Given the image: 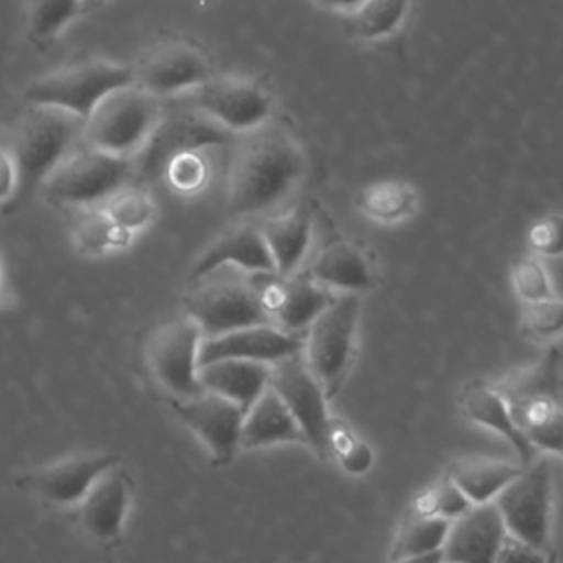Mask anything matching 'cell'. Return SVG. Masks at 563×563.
I'll return each mask as SVG.
<instances>
[{"instance_id":"32","label":"cell","mask_w":563,"mask_h":563,"mask_svg":"<svg viewBox=\"0 0 563 563\" xmlns=\"http://www.w3.org/2000/svg\"><path fill=\"white\" fill-rule=\"evenodd\" d=\"M325 457L339 462L350 475H363L374 462V453L367 442L356 438L352 427L341 418H328L325 424Z\"/></svg>"},{"instance_id":"11","label":"cell","mask_w":563,"mask_h":563,"mask_svg":"<svg viewBox=\"0 0 563 563\" xmlns=\"http://www.w3.org/2000/svg\"><path fill=\"white\" fill-rule=\"evenodd\" d=\"M132 70L134 84L158 99L189 92L213 77V66L207 53L191 42L174 37L152 44Z\"/></svg>"},{"instance_id":"18","label":"cell","mask_w":563,"mask_h":563,"mask_svg":"<svg viewBox=\"0 0 563 563\" xmlns=\"http://www.w3.org/2000/svg\"><path fill=\"white\" fill-rule=\"evenodd\" d=\"M303 350V334H290L273 323L246 325L216 336H202L198 350V367L220 358H246L260 363H277Z\"/></svg>"},{"instance_id":"29","label":"cell","mask_w":563,"mask_h":563,"mask_svg":"<svg viewBox=\"0 0 563 563\" xmlns=\"http://www.w3.org/2000/svg\"><path fill=\"white\" fill-rule=\"evenodd\" d=\"M517 427L532 446L563 455V407L554 400L537 398L508 405Z\"/></svg>"},{"instance_id":"13","label":"cell","mask_w":563,"mask_h":563,"mask_svg":"<svg viewBox=\"0 0 563 563\" xmlns=\"http://www.w3.org/2000/svg\"><path fill=\"white\" fill-rule=\"evenodd\" d=\"M178 420L205 444L213 466H227L240 451L244 409L233 400L202 391L191 398H169Z\"/></svg>"},{"instance_id":"9","label":"cell","mask_w":563,"mask_h":563,"mask_svg":"<svg viewBox=\"0 0 563 563\" xmlns=\"http://www.w3.org/2000/svg\"><path fill=\"white\" fill-rule=\"evenodd\" d=\"M202 332L189 314L163 321L145 341V365L152 378L172 398H191L202 394L198 380V350Z\"/></svg>"},{"instance_id":"46","label":"cell","mask_w":563,"mask_h":563,"mask_svg":"<svg viewBox=\"0 0 563 563\" xmlns=\"http://www.w3.org/2000/svg\"><path fill=\"white\" fill-rule=\"evenodd\" d=\"M95 2H99V0H81V4H95Z\"/></svg>"},{"instance_id":"24","label":"cell","mask_w":563,"mask_h":563,"mask_svg":"<svg viewBox=\"0 0 563 563\" xmlns=\"http://www.w3.org/2000/svg\"><path fill=\"white\" fill-rule=\"evenodd\" d=\"M260 229L275 262V273L295 275L308 253L312 238L310 209L306 205H297L282 216L264 220Z\"/></svg>"},{"instance_id":"7","label":"cell","mask_w":563,"mask_h":563,"mask_svg":"<svg viewBox=\"0 0 563 563\" xmlns=\"http://www.w3.org/2000/svg\"><path fill=\"white\" fill-rule=\"evenodd\" d=\"M134 81L132 66L88 59L37 77L24 92L26 103L55 106L86 119L112 90Z\"/></svg>"},{"instance_id":"44","label":"cell","mask_w":563,"mask_h":563,"mask_svg":"<svg viewBox=\"0 0 563 563\" xmlns=\"http://www.w3.org/2000/svg\"><path fill=\"white\" fill-rule=\"evenodd\" d=\"M314 2H319L321 7H328V9H343V11H347V9L361 7L365 0H314Z\"/></svg>"},{"instance_id":"17","label":"cell","mask_w":563,"mask_h":563,"mask_svg":"<svg viewBox=\"0 0 563 563\" xmlns=\"http://www.w3.org/2000/svg\"><path fill=\"white\" fill-rule=\"evenodd\" d=\"M134 497V477L121 464L108 468L77 504V521L84 532L110 548L121 541L125 517Z\"/></svg>"},{"instance_id":"38","label":"cell","mask_w":563,"mask_h":563,"mask_svg":"<svg viewBox=\"0 0 563 563\" xmlns=\"http://www.w3.org/2000/svg\"><path fill=\"white\" fill-rule=\"evenodd\" d=\"M510 282L517 297L526 301H539L554 297L545 266L537 257H521L510 268Z\"/></svg>"},{"instance_id":"34","label":"cell","mask_w":563,"mask_h":563,"mask_svg":"<svg viewBox=\"0 0 563 563\" xmlns=\"http://www.w3.org/2000/svg\"><path fill=\"white\" fill-rule=\"evenodd\" d=\"M473 504L466 495L453 484V479L444 473V477L435 479L427 488H422L409 504V512L413 517H440L453 521L462 512H466Z\"/></svg>"},{"instance_id":"4","label":"cell","mask_w":563,"mask_h":563,"mask_svg":"<svg viewBox=\"0 0 563 563\" xmlns=\"http://www.w3.org/2000/svg\"><path fill=\"white\" fill-rule=\"evenodd\" d=\"M163 112V99L132 81L108 92L86 117L84 143L114 156L136 158Z\"/></svg>"},{"instance_id":"31","label":"cell","mask_w":563,"mask_h":563,"mask_svg":"<svg viewBox=\"0 0 563 563\" xmlns=\"http://www.w3.org/2000/svg\"><path fill=\"white\" fill-rule=\"evenodd\" d=\"M411 0H365L354 9L347 31L361 40L391 35L405 20Z\"/></svg>"},{"instance_id":"27","label":"cell","mask_w":563,"mask_h":563,"mask_svg":"<svg viewBox=\"0 0 563 563\" xmlns=\"http://www.w3.org/2000/svg\"><path fill=\"white\" fill-rule=\"evenodd\" d=\"M521 464L506 460L464 455L449 462L446 475L466 495L471 504H486L493 501L497 493L521 473Z\"/></svg>"},{"instance_id":"47","label":"cell","mask_w":563,"mask_h":563,"mask_svg":"<svg viewBox=\"0 0 563 563\" xmlns=\"http://www.w3.org/2000/svg\"><path fill=\"white\" fill-rule=\"evenodd\" d=\"M0 277H2V249H0Z\"/></svg>"},{"instance_id":"39","label":"cell","mask_w":563,"mask_h":563,"mask_svg":"<svg viewBox=\"0 0 563 563\" xmlns=\"http://www.w3.org/2000/svg\"><path fill=\"white\" fill-rule=\"evenodd\" d=\"M163 174L167 176L169 185L176 191L194 194V191L205 187V183L209 178V165L200 156V150L198 152H183V154H176L174 158H169Z\"/></svg>"},{"instance_id":"1","label":"cell","mask_w":563,"mask_h":563,"mask_svg":"<svg viewBox=\"0 0 563 563\" xmlns=\"http://www.w3.org/2000/svg\"><path fill=\"white\" fill-rule=\"evenodd\" d=\"M306 167V152L286 125L264 123L246 132L229 172V216L249 218L277 207L299 185Z\"/></svg>"},{"instance_id":"19","label":"cell","mask_w":563,"mask_h":563,"mask_svg":"<svg viewBox=\"0 0 563 563\" xmlns=\"http://www.w3.org/2000/svg\"><path fill=\"white\" fill-rule=\"evenodd\" d=\"M506 537L504 519L493 501L473 504L449 526L442 552L446 563H493Z\"/></svg>"},{"instance_id":"3","label":"cell","mask_w":563,"mask_h":563,"mask_svg":"<svg viewBox=\"0 0 563 563\" xmlns=\"http://www.w3.org/2000/svg\"><path fill=\"white\" fill-rule=\"evenodd\" d=\"M183 306L202 336L271 323L260 299V275L235 266H220L191 282Z\"/></svg>"},{"instance_id":"10","label":"cell","mask_w":563,"mask_h":563,"mask_svg":"<svg viewBox=\"0 0 563 563\" xmlns=\"http://www.w3.org/2000/svg\"><path fill=\"white\" fill-rule=\"evenodd\" d=\"M273 103V90L262 79L211 77L189 90V106L233 134H246L264 125L271 119Z\"/></svg>"},{"instance_id":"6","label":"cell","mask_w":563,"mask_h":563,"mask_svg":"<svg viewBox=\"0 0 563 563\" xmlns=\"http://www.w3.org/2000/svg\"><path fill=\"white\" fill-rule=\"evenodd\" d=\"M358 314V295L345 292L334 297L306 328L301 354L328 400L339 394L347 376Z\"/></svg>"},{"instance_id":"37","label":"cell","mask_w":563,"mask_h":563,"mask_svg":"<svg viewBox=\"0 0 563 563\" xmlns=\"http://www.w3.org/2000/svg\"><path fill=\"white\" fill-rule=\"evenodd\" d=\"M81 0H31L29 29L37 40L55 37L79 11Z\"/></svg>"},{"instance_id":"48","label":"cell","mask_w":563,"mask_h":563,"mask_svg":"<svg viewBox=\"0 0 563 563\" xmlns=\"http://www.w3.org/2000/svg\"><path fill=\"white\" fill-rule=\"evenodd\" d=\"M444 563H446V561H444Z\"/></svg>"},{"instance_id":"45","label":"cell","mask_w":563,"mask_h":563,"mask_svg":"<svg viewBox=\"0 0 563 563\" xmlns=\"http://www.w3.org/2000/svg\"><path fill=\"white\" fill-rule=\"evenodd\" d=\"M556 561H559L556 550H550V552H548V563H556Z\"/></svg>"},{"instance_id":"5","label":"cell","mask_w":563,"mask_h":563,"mask_svg":"<svg viewBox=\"0 0 563 563\" xmlns=\"http://www.w3.org/2000/svg\"><path fill=\"white\" fill-rule=\"evenodd\" d=\"M136 178L134 158L114 156L90 145L75 147L44 178L42 194L64 207H95Z\"/></svg>"},{"instance_id":"20","label":"cell","mask_w":563,"mask_h":563,"mask_svg":"<svg viewBox=\"0 0 563 563\" xmlns=\"http://www.w3.org/2000/svg\"><path fill=\"white\" fill-rule=\"evenodd\" d=\"M220 266H235L246 273L273 275L275 262L264 242L262 229L253 222H240V224L227 229L196 260V264L189 271L187 284L205 277L207 273H211Z\"/></svg>"},{"instance_id":"12","label":"cell","mask_w":563,"mask_h":563,"mask_svg":"<svg viewBox=\"0 0 563 563\" xmlns=\"http://www.w3.org/2000/svg\"><path fill=\"white\" fill-rule=\"evenodd\" d=\"M233 136L227 128L198 112L196 108H180L176 112H163L154 134L134 158L136 176L163 174L169 158L183 152H198L205 147L222 145Z\"/></svg>"},{"instance_id":"36","label":"cell","mask_w":563,"mask_h":563,"mask_svg":"<svg viewBox=\"0 0 563 563\" xmlns=\"http://www.w3.org/2000/svg\"><path fill=\"white\" fill-rule=\"evenodd\" d=\"M519 325L523 336L532 341H548L563 334V299L548 297L521 303Z\"/></svg>"},{"instance_id":"41","label":"cell","mask_w":563,"mask_h":563,"mask_svg":"<svg viewBox=\"0 0 563 563\" xmlns=\"http://www.w3.org/2000/svg\"><path fill=\"white\" fill-rule=\"evenodd\" d=\"M548 552L506 532L493 563H548Z\"/></svg>"},{"instance_id":"2","label":"cell","mask_w":563,"mask_h":563,"mask_svg":"<svg viewBox=\"0 0 563 563\" xmlns=\"http://www.w3.org/2000/svg\"><path fill=\"white\" fill-rule=\"evenodd\" d=\"M86 119L55 108L29 103L15 119L9 136V154L18 172V189L9 202L15 211L44 183V178L84 141Z\"/></svg>"},{"instance_id":"8","label":"cell","mask_w":563,"mask_h":563,"mask_svg":"<svg viewBox=\"0 0 563 563\" xmlns=\"http://www.w3.org/2000/svg\"><path fill=\"white\" fill-rule=\"evenodd\" d=\"M506 532L548 552L552 519V468L548 457H534L493 499Z\"/></svg>"},{"instance_id":"42","label":"cell","mask_w":563,"mask_h":563,"mask_svg":"<svg viewBox=\"0 0 563 563\" xmlns=\"http://www.w3.org/2000/svg\"><path fill=\"white\" fill-rule=\"evenodd\" d=\"M18 189V172L9 150L0 147V202H11Z\"/></svg>"},{"instance_id":"30","label":"cell","mask_w":563,"mask_h":563,"mask_svg":"<svg viewBox=\"0 0 563 563\" xmlns=\"http://www.w3.org/2000/svg\"><path fill=\"white\" fill-rule=\"evenodd\" d=\"M70 238L75 249L84 255H101L108 249H121L130 242V231L117 227L101 205L70 207Z\"/></svg>"},{"instance_id":"16","label":"cell","mask_w":563,"mask_h":563,"mask_svg":"<svg viewBox=\"0 0 563 563\" xmlns=\"http://www.w3.org/2000/svg\"><path fill=\"white\" fill-rule=\"evenodd\" d=\"M260 299L271 323L290 334H306L312 319L334 295L306 273L260 275Z\"/></svg>"},{"instance_id":"25","label":"cell","mask_w":563,"mask_h":563,"mask_svg":"<svg viewBox=\"0 0 563 563\" xmlns=\"http://www.w3.org/2000/svg\"><path fill=\"white\" fill-rule=\"evenodd\" d=\"M277 442H303V435L279 394L268 385L244 413L240 449H260Z\"/></svg>"},{"instance_id":"40","label":"cell","mask_w":563,"mask_h":563,"mask_svg":"<svg viewBox=\"0 0 563 563\" xmlns=\"http://www.w3.org/2000/svg\"><path fill=\"white\" fill-rule=\"evenodd\" d=\"M528 244L534 253L545 257L563 255V213L539 218L528 231Z\"/></svg>"},{"instance_id":"33","label":"cell","mask_w":563,"mask_h":563,"mask_svg":"<svg viewBox=\"0 0 563 563\" xmlns=\"http://www.w3.org/2000/svg\"><path fill=\"white\" fill-rule=\"evenodd\" d=\"M451 521L440 517H413L407 515L396 532L391 545V561L409 554H422L431 550H442Z\"/></svg>"},{"instance_id":"21","label":"cell","mask_w":563,"mask_h":563,"mask_svg":"<svg viewBox=\"0 0 563 563\" xmlns=\"http://www.w3.org/2000/svg\"><path fill=\"white\" fill-rule=\"evenodd\" d=\"M306 275L325 288H339L347 292L367 290L376 284L374 268L365 249L343 235H334L321 244L308 264Z\"/></svg>"},{"instance_id":"23","label":"cell","mask_w":563,"mask_h":563,"mask_svg":"<svg viewBox=\"0 0 563 563\" xmlns=\"http://www.w3.org/2000/svg\"><path fill=\"white\" fill-rule=\"evenodd\" d=\"M198 380L205 391L220 394L246 411L268 387L271 365L246 358H220L200 365Z\"/></svg>"},{"instance_id":"15","label":"cell","mask_w":563,"mask_h":563,"mask_svg":"<svg viewBox=\"0 0 563 563\" xmlns=\"http://www.w3.org/2000/svg\"><path fill=\"white\" fill-rule=\"evenodd\" d=\"M117 464H121L117 453H84L22 473L15 484L44 504L75 506L97 482V477Z\"/></svg>"},{"instance_id":"22","label":"cell","mask_w":563,"mask_h":563,"mask_svg":"<svg viewBox=\"0 0 563 563\" xmlns=\"http://www.w3.org/2000/svg\"><path fill=\"white\" fill-rule=\"evenodd\" d=\"M460 405L466 418L506 438L508 444L517 451L521 466H528L537 457V449L517 427L504 396L493 387V383H484L479 378L464 383L460 391Z\"/></svg>"},{"instance_id":"26","label":"cell","mask_w":563,"mask_h":563,"mask_svg":"<svg viewBox=\"0 0 563 563\" xmlns=\"http://www.w3.org/2000/svg\"><path fill=\"white\" fill-rule=\"evenodd\" d=\"M493 387L504 396L506 405H517L526 400H554L561 402L563 396V369H561V350L548 347L545 354L519 369L508 372Z\"/></svg>"},{"instance_id":"14","label":"cell","mask_w":563,"mask_h":563,"mask_svg":"<svg viewBox=\"0 0 563 563\" xmlns=\"http://www.w3.org/2000/svg\"><path fill=\"white\" fill-rule=\"evenodd\" d=\"M292 418L297 420L303 444H308L319 457H325V424H328V398L306 365L301 352L286 356L271 365V383H268Z\"/></svg>"},{"instance_id":"43","label":"cell","mask_w":563,"mask_h":563,"mask_svg":"<svg viewBox=\"0 0 563 563\" xmlns=\"http://www.w3.org/2000/svg\"><path fill=\"white\" fill-rule=\"evenodd\" d=\"M391 563H444V552L431 550V552H422V554H409V556H400Z\"/></svg>"},{"instance_id":"35","label":"cell","mask_w":563,"mask_h":563,"mask_svg":"<svg viewBox=\"0 0 563 563\" xmlns=\"http://www.w3.org/2000/svg\"><path fill=\"white\" fill-rule=\"evenodd\" d=\"M101 209L108 213V218L117 227H121L130 233L143 229L154 218L152 198L147 196V191H143L134 183L114 191L108 200L101 202Z\"/></svg>"},{"instance_id":"28","label":"cell","mask_w":563,"mask_h":563,"mask_svg":"<svg viewBox=\"0 0 563 563\" xmlns=\"http://www.w3.org/2000/svg\"><path fill=\"white\" fill-rule=\"evenodd\" d=\"M354 205L361 213L376 222H400L409 218L418 207V191L407 180L387 178L365 185L356 198Z\"/></svg>"}]
</instances>
